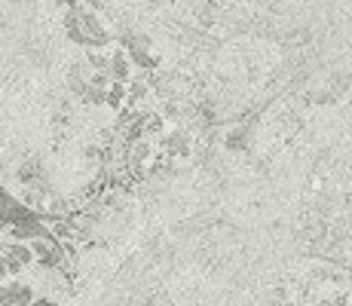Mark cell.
<instances>
[{
    "mask_svg": "<svg viewBox=\"0 0 352 306\" xmlns=\"http://www.w3.org/2000/svg\"><path fill=\"white\" fill-rule=\"evenodd\" d=\"M31 306H56V303H52V300H46V297H40V300H34Z\"/></svg>",
    "mask_w": 352,
    "mask_h": 306,
    "instance_id": "8992f818",
    "label": "cell"
},
{
    "mask_svg": "<svg viewBox=\"0 0 352 306\" xmlns=\"http://www.w3.org/2000/svg\"><path fill=\"white\" fill-rule=\"evenodd\" d=\"M34 291L25 282H6L0 285V306H31Z\"/></svg>",
    "mask_w": 352,
    "mask_h": 306,
    "instance_id": "7a4b0ae2",
    "label": "cell"
},
{
    "mask_svg": "<svg viewBox=\"0 0 352 306\" xmlns=\"http://www.w3.org/2000/svg\"><path fill=\"white\" fill-rule=\"evenodd\" d=\"M31 251H34V257L40 261V267H43V270H56V267H62V263H65V248L52 239L50 233L40 236V239H34Z\"/></svg>",
    "mask_w": 352,
    "mask_h": 306,
    "instance_id": "6da1fadb",
    "label": "cell"
},
{
    "mask_svg": "<svg viewBox=\"0 0 352 306\" xmlns=\"http://www.w3.org/2000/svg\"><path fill=\"white\" fill-rule=\"evenodd\" d=\"M166 151L172 153V156H184V153H190V138H187L184 132H175L172 138L166 141Z\"/></svg>",
    "mask_w": 352,
    "mask_h": 306,
    "instance_id": "277c9868",
    "label": "cell"
},
{
    "mask_svg": "<svg viewBox=\"0 0 352 306\" xmlns=\"http://www.w3.org/2000/svg\"><path fill=\"white\" fill-rule=\"evenodd\" d=\"M126 71H129L126 56H113V58H111V77H120V80H123Z\"/></svg>",
    "mask_w": 352,
    "mask_h": 306,
    "instance_id": "5b68a950",
    "label": "cell"
},
{
    "mask_svg": "<svg viewBox=\"0 0 352 306\" xmlns=\"http://www.w3.org/2000/svg\"><path fill=\"white\" fill-rule=\"evenodd\" d=\"M0 257H3L6 267H10V276H16L31 263L34 251L28 248V245H22V242H12V245H6V248H0Z\"/></svg>",
    "mask_w": 352,
    "mask_h": 306,
    "instance_id": "3957f363",
    "label": "cell"
}]
</instances>
